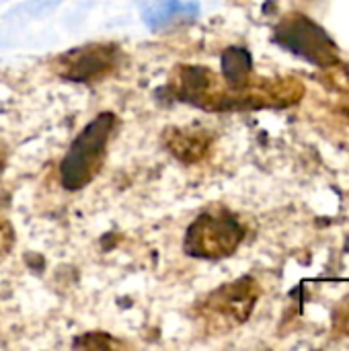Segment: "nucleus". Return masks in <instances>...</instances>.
Segmentation results:
<instances>
[{"instance_id":"f257e3e1","label":"nucleus","mask_w":349,"mask_h":351,"mask_svg":"<svg viewBox=\"0 0 349 351\" xmlns=\"http://www.w3.org/2000/svg\"><path fill=\"white\" fill-rule=\"evenodd\" d=\"M117 115L111 111L99 113L70 144L60 162V181L68 191L84 189L101 173L109 142L117 130Z\"/></svg>"},{"instance_id":"f03ea898","label":"nucleus","mask_w":349,"mask_h":351,"mask_svg":"<svg viewBox=\"0 0 349 351\" xmlns=\"http://www.w3.org/2000/svg\"><path fill=\"white\" fill-rule=\"evenodd\" d=\"M259 298V288L253 278H241L206 294L193 306V321L204 333H226L243 325Z\"/></svg>"},{"instance_id":"7ed1b4c3","label":"nucleus","mask_w":349,"mask_h":351,"mask_svg":"<svg viewBox=\"0 0 349 351\" xmlns=\"http://www.w3.org/2000/svg\"><path fill=\"white\" fill-rule=\"evenodd\" d=\"M243 237L245 230L234 214L224 208H210L189 224L183 251L197 259H222L239 249Z\"/></svg>"},{"instance_id":"20e7f679","label":"nucleus","mask_w":349,"mask_h":351,"mask_svg":"<svg viewBox=\"0 0 349 351\" xmlns=\"http://www.w3.org/2000/svg\"><path fill=\"white\" fill-rule=\"evenodd\" d=\"M121 64V49L115 43H88L74 47L53 60V72L80 84H95L109 78Z\"/></svg>"},{"instance_id":"39448f33","label":"nucleus","mask_w":349,"mask_h":351,"mask_svg":"<svg viewBox=\"0 0 349 351\" xmlns=\"http://www.w3.org/2000/svg\"><path fill=\"white\" fill-rule=\"evenodd\" d=\"M276 41L300 58L317 64H329L337 60L335 45L323 29L304 16H292L280 23L276 29Z\"/></svg>"},{"instance_id":"423d86ee","label":"nucleus","mask_w":349,"mask_h":351,"mask_svg":"<svg viewBox=\"0 0 349 351\" xmlns=\"http://www.w3.org/2000/svg\"><path fill=\"white\" fill-rule=\"evenodd\" d=\"M165 146L175 158H179L181 162L191 165V162L202 160L208 154L210 136H206L204 132L171 128V130L165 132Z\"/></svg>"},{"instance_id":"0eeeda50","label":"nucleus","mask_w":349,"mask_h":351,"mask_svg":"<svg viewBox=\"0 0 349 351\" xmlns=\"http://www.w3.org/2000/svg\"><path fill=\"white\" fill-rule=\"evenodd\" d=\"M72 346L74 348H93V350H99V348H109V350L125 348V343H121L117 339H111L107 333H86V335L78 337Z\"/></svg>"},{"instance_id":"6e6552de","label":"nucleus","mask_w":349,"mask_h":351,"mask_svg":"<svg viewBox=\"0 0 349 351\" xmlns=\"http://www.w3.org/2000/svg\"><path fill=\"white\" fill-rule=\"evenodd\" d=\"M12 247H14V230L6 220V216L0 214V259L8 257Z\"/></svg>"}]
</instances>
